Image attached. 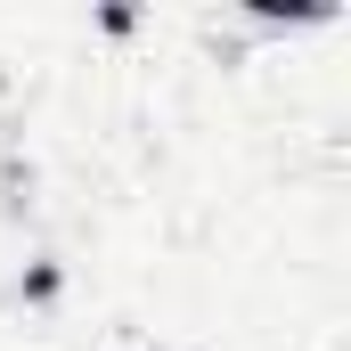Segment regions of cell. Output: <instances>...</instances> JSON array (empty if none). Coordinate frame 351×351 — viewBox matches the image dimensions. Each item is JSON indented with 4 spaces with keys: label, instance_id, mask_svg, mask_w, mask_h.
<instances>
[{
    "label": "cell",
    "instance_id": "6da1fadb",
    "mask_svg": "<svg viewBox=\"0 0 351 351\" xmlns=\"http://www.w3.org/2000/svg\"><path fill=\"white\" fill-rule=\"evenodd\" d=\"M58 294H66V269L58 262H33L25 278H16V302H58Z\"/></svg>",
    "mask_w": 351,
    "mask_h": 351
}]
</instances>
